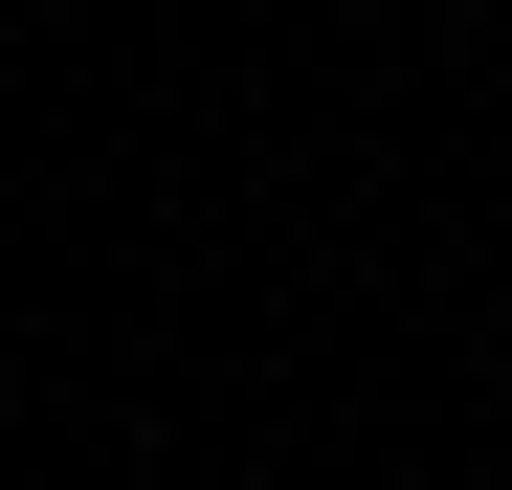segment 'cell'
<instances>
[]
</instances>
